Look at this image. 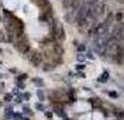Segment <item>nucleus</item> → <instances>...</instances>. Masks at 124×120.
<instances>
[{
    "label": "nucleus",
    "mask_w": 124,
    "mask_h": 120,
    "mask_svg": "<svg viewBox=\"0 0 124 120\" xmlns=\"http://www.w3.org/2000/svg\"><path fill=\"white\" fill-rule=\"evenodd\" d=\"M111 59L118 65H123L124 64V44L121 41L117 42V47H116V51L111 56Z\"/></svg>",
    "instance_id": "obj_1"
},
{
    "label": "nucleus",
    "mask_w": 124,
    "mask_h": 120,
    "mask_svg": "<svg viewBox=\"0 0 124 120\" xmlns=\"http://www.w3.org/2000/svg\"><path fill=\"white\" fill-rule=\"evenodd\" d=\"M14 47H16V49H17V51H20L21 54H27V52L30 51V44H28V41L24 38L23 34L20 35V40L16 41Z\"/></svg>",
    "instance_id": "obj_2"
},
{
    "label": "nucleus",
    "mask_w": 124,
    "mask_h": 120,
    "mask_svg": "<svg viewBox=\"0 0 124 120\" xmlns=\"http://www.w3.org/2000/svg\"><path fill=\"white\" fill-rule=\"evenodd\" d=\"M28 59H30V62L34 65V66H39V65L42 64V55L38 54V52H30Z\"/></svg>",
    "instance_id": "obj_3"
},
{
    "label": "nucleus",
    "mask_w": 124,
    "mask_h": 120,
    "mask_svg": "<svg viewBox=\"0 0 124 120\" xmlns=\"http://www.w3.org/2000/svg\"><path fill=\"white\" fill-rule=\"evenodd\" d=\"M113 21H114V14H113V13H107L106 17L103 18V24H104V27H108V28H111Z\"/></svg>",
    "instance_id": "obj_4"
},
{
    "label": "nucleus",
    "mask_w": 124,
    "mask_h": 120,
    "mask_svg": "<svg viewBox=\"0 0 124 120\" xmlns=\"http://www.w3.org/2000/svg\"><path fill=\"white\" fill-rule=\"evenodd\" d=\"M63 18H65V21H66V23H73V21H75V11L68 10V11L65 13Z\"/></svg>",
    "instance_id": "obj_5"
},
{
    "label": "nucleus",
    "mask_w": 124,
    "mask_h": 120,
    "mask_svg": "<svg viewBox=\"0 0 124 120\" xmlns=\"http://www.w3.org/2000/svg\"><path fill=\"white\" fill-rule=\"evenodd\" d=\"M108 76H110V75H108V72H107V71H104V72H103V73L100 75V76L97 78V80L104 83V82H107V80H108Z\"/></svg>",
    "instance_id": "obj_6"
},
{
    "label": "nucleus",
    "mask_w": 124,
    "mask_h": 120,
    "mask_svg": "<svg viewBox=\"0 0 124 120\" xmlns=\"http://www.w3.org/2000/svg\"><path fill=\"white\" fill-rule=\"evenodd\" d=\"M72 3H73V0H62V6H63V8H66V10H70Z\"/></svg>",
    "instance_id": "obj_7"
},
{
    "label": "nucleus",
    "mask_w": 124,
    "mask_h": 120,
    "mask_svg": "<svg viewBox=\"0 0 124 120\" xmlns=\"http://www.w3.org/2000/svg\"><path fill=\"white\" fill-rule=\"evenodd\" d=\"M54 49H55V51H56V54H58V55H59V56H61L62 54H63V49H62V47H61V45H59V44H56V42H55V44H54Z\"/></svg>",
    "instance_id": "obj_8"
},
{
    "label": "nucleus",
    "mask_w": 124,
    "mask_h": 120,
    "mask_svg": "<svg viewBox=\"0 0 124 120\" xmlns=\"http://www.w3.org/2000/svg\"><path fill=\"white\" fill-rule=\"evenodd\" d=\"M117 38H118V41L124 42V25L120 28V31H118V34H117Z\"/></svg>",
    "instance_id": "obj_9"
},
{
    "label": "nucleus",
    "mask_w": 124,
    "mask_h": 120,
    "mask_svg": "<svg viewBox=\"0 0 124 120\" xmlns=\"http://www.w3.org/2000/svg\"><path fill=\"white\" fill-rule=\"evenodd\" d=\"M55 113H56V114H59L61 117H66V114L63 113V109H62V107H58V106H55Z\"/></svg>",
    "instance_id": "obj_10"
},
{
    "label": "nucleus",
    "mask_w": 124,
    "mask_h": 120,
    "mask_svg": "<svg viewBox=\"0 0 124 120\" xmlns=\"http://www.w3.org/2000/svg\"><path fill=\"white\" fill-rule=\"evenodd\" d=\"M54 68H55V66H52V65H49V64H45L44 66H42V69H44L45 72H49V71H52Z\"/></svg>",
    "instance_id": "obj_11"
},
{
    "label": "nucleus",
    "mask_w": 124,
    "mask_h": 120,
    "mask_svg": "<svg viewBox=\"0 0 124 120\" xmlns=\"http://www.w3.org/2000/svg\"><path fill=\"white\" fill-rule=\"evenodd\" d=\"M32 82H34V83H35L37 86H42V85H44L42 79H39V78H34V79H32Z\"/></svg>",
    "instance_id": "obj_12"
},
{
    "label": "nucleus",
    "mask_w": 124,
    "mask_h": 120,
    "mask_svg": "<svg viewBox=\"0 0 124 120\" xmlns=\"http://www.w3.org/2000/svg\"><path fill=\"white\" fill-rule=\"evenodd\" d=\"M114 18H116V21H118V23H120V21L123 20V14H121V13H117L116 16H114Z\"/></svg>",
    "instance_id": "obj_13"
},
{
    "label": "nucleus",
    "mask_w": 124,
    "mask_h": 120,
    "mask_svg": "<svg viewBox=\"0 0 124 120\" xmlns=\"http://www.w3.org/2000/svg\"><path fill=\"white\" fill-rule=\"evenodd\" d=\"M85 58H86V56L83 55V54H80V52L78 54V61H79V62H83V61H85Z\"/></svg>",
    "instance_id": "obj_14"
},
{
    "label": "nucleus",
    "mask_w": 124,
    "mask_h": 120,
    "mask_svg": "<svg viewBox=\"0 0 124 120\" xmlns=\"http://www.w3.org/2000/svg\"><path fill=\"white\" fill-rule=\"evenodd\" d=\"M76 47H78V51L80 52V51H85L86 49V47L83 45V44H76Z\"/></svg>",
    "instance_id": "obj_15"
},
{
    "label": "nucleus",
    "mask_w": 124,
    "mask_h": 120,
    "mask_svg": "<svg viewBox=\"0 0 124 120\" xmlns=\"http://www.w3.org/2000/svg\"><path fill=\"white\" fill-rule=\"evenodd\" d=\"M85 66H86L85 64H78L76 65V71H83V69H85Z\"/></svg>",
    "instance_id": "obj_16"
},
{
    "label": "nucleus",
    "mask_w": 124,
    "mask_h": 120,
    "mask_svg": "<svg viewBox=\"0 0 124 120\" xmlns=\"http://www.w3.org/2000/svg\"><path fill=\"white\" fill-rule=\"evenodd\" d=\"M37 95H38L39 100H44V97H45V96H44V93H42V92H41V90H39V89H38V92H37Z\"/></svg>",
    "instance_id": "obj_17"
},
{
    "label": "nucleus",
    "mask_w": 124,
    "mask_h": 120,
    "mask_svg": "<svg viewBox=\"0 0 124 120\" xmlns=\"http://www.w3.org/2000/svg\"><path fill=\"white\" fill-rule=\"evenodd\" d=\"M86 56H87L89 59H93V58H94V55H93V52H92V51H87V54H86Z\"/></svg>",
    "instance_id": "obj_18"
},
{
    "label": "nucleus",
    "mask_w": 124,
    "mask_h": 120,
    "mask_svg": "<svg viewBox=\"0 0 124 120\" xmlns=\"http://www.w3.org/2000/svg\"><path fill=\"white\" fill-rule=\"evenodd\" d=\"M108 96H110V97H117L118 95H117L116 92H108Z\"/></svg>",
    "instance_id": "obj_19"
},
{
    "label": "nucleus",
    "mask_w": 124,
    "mask_h": 120,
    "mask_svg": "<svg viewBox=\"0 0 124 120\" xmlns=\"http://www.w3.org/2000/svg\"><path fill=\"white\" fill-rule=\"evenodd\" d=\"M35 107H37L38 110H44V106H42L41 103H37V106H35Z\"/></svg>",
    "instance_id": "obj_20"
},
{
    "label": "nucleus",
    "mask_w": 124,
    "mask_h": 120,
    "mask_svg": "<svg viewBox=\"0 0 124 120\" xmlns=\"http://www.w3.org/2000/svg\"><path fill=\"white\" fill-rule=\"evenodd\" d=\"M25 78H27V75H21V76H18V79H21V80L25 79Z\"/></svg>",
    "instance_id": "obj_21"
},
{
    "label": "nucleus",
    "mask_w": 124,
    "mask_h": 120,
    "mask_svg": "<svg viewBox=\"0 0 124 120\" xmlns=\"http://www.w3.org/2000/svg\"><path fill=\"white\" fill-rule=\"evenodd\" d=\"M3 88H4V85H3V83H0V93L3 92Z\"/></svg>",
    "instance_id": "obj_22"
},
{
    "label": "nucleus",
    "mask_w": 124,
    "mask_h": 120,
    "mask_svg": "<svg viewBox=\"0 0 124 120\" xmlns=\"http://www.w3.org/2000/svg\"><path fill=\"white\" fill-rule=\"evenodd\" d=\"M10 99H11V95H6V100H7V102L10 100Z\"/></svg>",
    "instance_id": "obj_23"
},
{
    "label": "nucleus",
    "mask_w": 124,
    "mask_h": 120,
    "mask_svg": "<svg viewBox=\"0 0 124 120\" xmlns=\"http://www.w3.org/2000/svg\"><path fill=\"white\" fill-rule=\"evenodd\" d=\"M117 1H118V3H124V0H117Z\"/></svg>",
    "instance_id": "obj_24"
},
{
    "label": "nucleus",
    "mask_w": 124,
    "mask_h": 120,
    "mask_svg": "<svg viewBox=\"0 0 124 120\" xmlns=\"http://www.w3.org/2000/svg\"><path fill=\"white\" fill-rule=\"evenodd\" d=\"M24 120H28V119H24Z\"/></svg>",
    "instance_id": "obj_25"
}]
</instances>
